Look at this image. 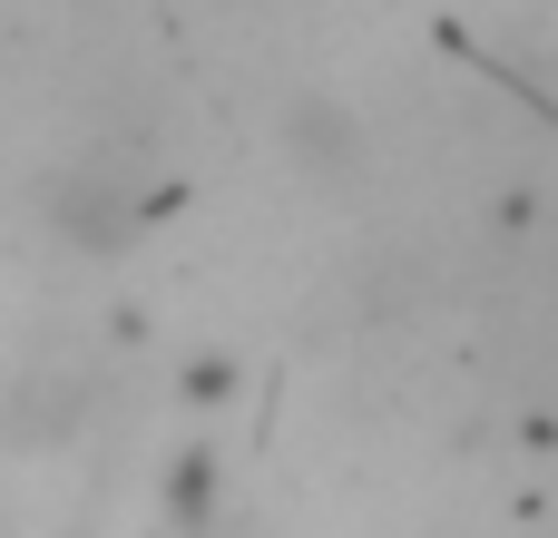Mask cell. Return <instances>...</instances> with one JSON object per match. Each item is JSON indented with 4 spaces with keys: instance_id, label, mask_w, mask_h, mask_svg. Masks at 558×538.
Returning <instances> with one entry per match:
<instances>
[{
    "instance_id": "cell-1",
    "label": "cell",
    "mask_w": 558,
    "mask_h": 538,
    "mask_svg": "<svg viewBox=\"0 0 558 538\" xmlns=\"http://www.w3.org/2000/svg\"><path fill=\"white\" fill-rule=\"evenodd\" d=\"M88 431V372L69 363H20L0 382V441L10 451H69Z\"/></svg>"
},
{
    "instance_id": "cell-2",
    "label": "cell",
    "mask_w": 558,
    "mask_h": 538,
    "mask_svg": "<svg viewBox=\"0 0 558 538\" xmlns=\"http://www.w3.org/2000/svg\"><path fill=\"white\" fill-rule=\"evenodd\" d=\"M284 137H294V157H304L314 176H353V157H363V127H353L343 98H294Z\"/></svg>"
},
{
    "instance_id": "cell-3",
    "label": "cell",
    "mask_w": 558,
    "mask_h": 538,
    "mask_svg": "<svg viewBox=\"0 0 558 538\" xmlns=\"http://www.w3.org/2000/svg\"><path fill=\"white\" fill-rule=\"evenodd\" d=\"M167 490H177V519H186V529H196V519H206V500H216V461H206V451H186V461H177V480H167Z\"/></svg>"
}]
</instances>
